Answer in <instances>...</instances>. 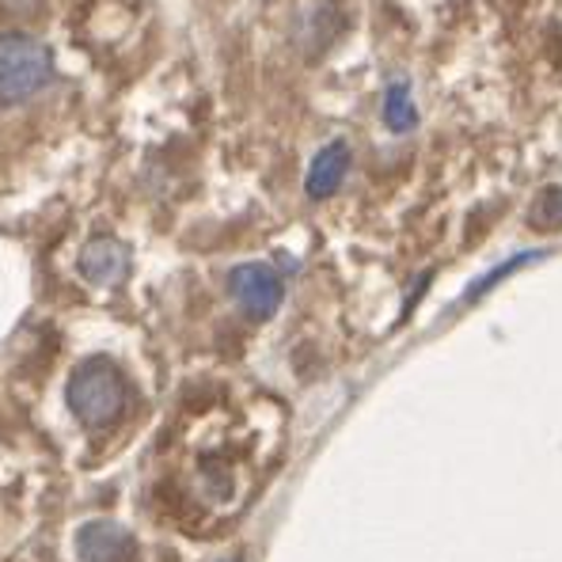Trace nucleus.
Listing matches in <instances>:
<instances>
[{
    "label": "nucleus",
    "instance_id": "f257e3e1",
    "mask_svg": "<svg viewBox=\"0 0 562 562\" xmlns=\"http://www.w3.org/2000/svg\"><path fill=\"white\" fill-rule=\"evenodd\" d=\"M130 400V384L126 373L114 366L111 358L95 353V358H85L77 369L65 380V403H69L72 418L85 429H106L122 418Z\"/></svg>",
    "mask_w": 562,
    "mask_h": 562
},
{
    "label": "nucleus",
    "instance_id": "f03ea898",
    "mask_svg": "<svg viewBox=\"0 0 562 562\" xmlns=\"http://www.w3.org/2000/svg\"><path fill=\"white\" fill-rule=\"evenodd\" d=\"M54 80V49L35 35H0V111L35 99Z\"/></svg>",
    "mask_w": 562,
    "mask_h": 562
},
{
    "label": "nucleus",
    "instance_id": "7ed1b4c3",
    "mask_svg": "<svg viewBox=\"0 0 562 562\" xmlns=\"http://www.w3.org/2000/svg\"><path fill=\"white\" fill-rule=\"evenodd\" d=\"M228 293H233L236 308L247 319H274V312L285 301V281L267 262H244L228 274Z\"/></svg>",
    "mask_w": 562,
    "mask_h": 562
},
{
    "label": "nucleus",
    "instance_id": "20e7f679",
    "mask_svg": "<svg viewBox=\"0 0 562 562\" xmlns=\"http://www.w3.org/2000/svg\"><path fill=\"white\" fill-rule=\"evenodd\" d=\"M77 559L80 562H140L137 540L130 528L114 520H88L77 532Z\"/></svg>",
    "mask_w": 562,
    "mask_h": 562
},
{
    "label": "nucleus",
    "instance_id": "39448f33",
    "mask_svg": "<svg viewBox=\"0 0 562 562\" xmlns=\"http://www.w3.org/2000/svg\"><path fill=\"white\" fill-rule=\"evenodd\" d=\"M77 267L88 285H99V289L119 285V281L130 274V247L122 244L119 236H92L80 247Z\"/></svg>",
    "mask_w": 562,
    "mask_h": 562
},
{
    "label": "nucleus",
    "instance_id": "423d86ee",
    "mask_svg": "<svg viewBox=\"0 0 562 562\" xmlns=\"http://www.w3.org/2000/svg\"><path fill=\"white\" fill-rule=\"evenodd\" d=\"M346 171H350V145L346 140H330V145H324L312 156L308 176H304V194L312 202H324V198H330L342 187Z\"/></svg>",
    "mask_w": 562,
    "mask_h": 562
},
{
    "label": "nucleus",
    "instance_id": "0eeeda50",
    "mask_svg": "<svg viewBox=\"0 0 562 562\" xmlns=\"http://www.w3.org/2000/svg\"><path fill=\"white\" fill-rule=\"evenodd\" d=\"M384 122L387 130L395 134H407V130L418 126V111H415V99H411V88L407 85H392L384 95Z\"/></svg>",
    "mask_w": 562,
    "mask_h": 562
},
{
    "label": "nucleus",
    "instance_id": "6e6552de",
    "mask_svg": "<svg viewBox=\"0 0 562 562\" xmlns=\"http://www.w3.org/2000/svg\"><path fill=\"white\" fill-rule=\"evenodd\" d=\"M528 225L540 228V233H555L562 228V190L548 187L540 198L532 202V213H528Z\"/></svg>",
    "mask_w": 562,
    "mask_h": 562
},
{
    "label": "nucleus",
    "instance_id": "1a4fd4ad",
    "mask_svg": "<svg viewBox=\"0 0 562 562\" xmlns=\"http://www.w3.org/2000/svg\"><path fill=\"white\" fill-rule=\"evenodd\" d=\"M532 259H540V255H517V259H509L506 267H494L491 274H486L483 281H475V285L468 289V301H475V296H483L486 289H491V285H498L502 278H509V274H514L517 267H525V262H532Z\"/></svg>",
    "mask_w": 562,
    "mask_h": 562
},
{
    "label": "nucleus",
    "instance_id": "9d476101",
    "mask_svg": "<svg viewBox=\"0 0 562 562\" xmlns=\"http://www.w3.org/2000/svg\"><path fill=\"white\" fill-rule=\"evenodd\" d=\"M233 562H239V559H233Z\"/></svg>",
    "mask_w": 562,
    "mask_h": 562
}]
</instances>
